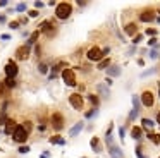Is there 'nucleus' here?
Wrapping results in <instances>:
<instances>
[{
    "label": "nucleus",
    "instance_id": "1",
    "mask_svg": "<svg viewBox=\"0 0 160 158\" xmlns=\"http://www.w3.org/2000/svg\"><path fill=\"white\" fill-rule=\"evenodd\" d=\"M71 14H72V5H71L69 2H59L55 5V16L59 19H62V21L69 19Z\"/></svg>",
    "mask_w": 160,
    "mask_h": 158
},
{
    "label": "nucleus",
    "instance_id": "2",
    "mask_svg": "<svg viewBox=\"0 0 160 158\" xmlns=\"http://www.w3.org/2000/svg\"><path fill=\"white\" fill-rule=\"evenodd\" d=\"M28 131L24 129V126L21 124V126H17L16 127V131H14V134H12V139H14V143H19V144H22V143H26L28 141Z\"/></svg>",
    "mask_w": 160,
    "mask_h": 158
},
{
    "label": "nucleus",
    "instance_id": "3",
    "mask_svg": "<svg viewBox=\"0 0 160 158\" xmlns=\"http://www.w3.org/2000/svg\"><path fill=\"white\" fill-rule=\"evenodd\" d=\"M69 103H71V107L74 110H78V112H81V110L84 108V98H83V95H79V93L69 95Z\"/></svg>",
    "mask_w": 160,
    "mask_h": 158
},
{
    "label": "nucleus",
    "instance_id": "4",
    "mask_svg": "<svg viewBox=\"0 0 160 158\" xmlns=\"http://www.w3.org/2000/svg\"><path fill=\"white\" fill-rule=\"evenodd\" d=\"M60 76H62V81L71 86V88H74V86H78V81H76V74H74V70L72 69H64L60 72Z\"/></svg>",
    "mask_w": 160,
    "mask_h": 158
},
{
    "label": "nucleus",
    "instance_id": "5",
    "mask_svg": "<svg viewBox=\"0 0 160 158\" xmlns=\"http://www.w3.org/2000/svg\"><path fill=\"white\" fill-rule=\"evenodd\" d=\"M86 57H88V60H91V62H102V60L105 59V57H103V50H102L100 47H91V48L86 52Z\"/></svg>",
    "mask_w": 160,
    "mask_h": 158
},
{
    "label": "nucleus",
    "instance_id": "6",
    "mask_svg": "<svg viewBox=\"0 0 160 158\" xmlns=\"http://www.w3.org/2000/svg\"><path fill=\"white\" fill-rule=\"evenodd\" d=\"M4 72H5V78L16 79L17 72H19V67H17V64H16L14 60H9V62L5 64V67H4Z\"/></svg>",
    "mask_w": 160,
    "mask_h": 158
},
{
    "label": "nucleus",
    "instance_id": "7",
    "mask_svg": "<svg viewBox=\"0 0 160 158\" xmlns=\"http://www.w3.org/2000/svg\"><path fill=\"white\" fill-rule=\"evenodd\" d=\"M141 103H143V107H146V108H151V107L155 105V95L151 93L150 89H146V91L141 93Z\"/></svg>",
    "mask_w": 160,
    "mask_h": 158
},
{
    "label": "nucleus",
    "instance_id": "8",
    "mask_svg": "<svg viewBox=\"0 0 160 158\" xmlns=\"http://www.w3.org/2000/svg\"><path fill=\"white\" fill-rule=\"evenodd\" d=\"M52 22H53V21L50 19V21H43V22L40 24V31H41V33H45L48 38H53V36H55V33H57L55 26H52Z\"/></svg>",
    "mask_w": 160,
    "mask_h": 158
},
{
    "label": "nucleus",
    "instance_id": "9",
    "mask_svg": "<svg viewBox=\"0 0 160 158\" xmlns=\"http://www.w3.org/2000/svg\"><path fill=\"white\" fill-rule=\"evenodd\" d=\"M52 127L55 129L57 132H60V131L64 129V115H62V113L55 112V113L52 115Z\"/></svg>",
    "mask_w": 160,
    "mask_h": 158
},
{
    "label": "nucleus",
    "instance_id": "10",
    "mask_svg": "<svg viewBox=\"0 0 160 158\" xmlns=\"http://www.w3.org/2000/svg\"><path fill=\"white\" fill-rule=\"evenodd\" d=\"M30 53H31V47H28L26 43L21 45L19 48L16 50V59L17 60H28L30 59Z\"/></svg>",
    "mask_w": 160,
    "mask_h": 158
},
{
    "label": "nucleus",
    "instance_id": "11",
    "mask_svg": "<svg viewBox=\"0 0 160 158\" xmlns=\"http://www.w3.org/2000/svg\"><path fill=\"white\" fill-rule=\"evenodd\" d=\"M138 19H140L141 22H153V21H155V10H151V9L143 10Z\"/></svg>",
    "mask_w": 160,
    "mask_h": 158
},
{
    "label": "nucleus",
    "instance_id": "12",
    "mask_svg": "<svg viewBox=\"0 0 160 158\" xmlns=\"http://www.w3.org/2000/svg\"><path fill=\"white\" fill-rule=\"evenodd\" d=\"M124 33H126L128 36H133V38H134V36L138 34V24H136V22H128V24L124 26Z\"/></svg>",
    "mask_w": 160,
    "mask_h": 158
},
{
    "label": "nucleus",
    "instance_id": "13",
    "mask_svg": "<svg viewBox=\"0 0 160 158\" xmlns=\"http://www.w3.org/2000/svg\"><path fill=\"white\" fill-rule=\"evenodd\" d=\"M83 129H84V122H76V124L69 129V136H71V138H76Z\"/></svg>",
    "mask_w": 160,
    "mask_h": 158
},
{
    "label": "nucleus",
    "instance_id": "14",
    "mask_svg": "<svg viewBox=\"0 0 160 158\" xmlns=\"http://www.w3.org/2000/svg\"><path fill=\"white\" fill-rule=\"evenodd\" d=\"M16 127H17L16 120H14V119H9V120H7V124H5V129H4V132H5L7 136H12V134H14V131H16Z\"/></svg>",
    "mask_w": 160,
    "mask_h": 158
},
{
    "label": "nucleus",
    "instance_id": "15",
    "mask_svg": "<svg viewBox=\"0 0 160 158\" xmlns=\"http://www.w3.org/2000/svg\"><path fill=\"white\" fill-rule=\"evenodd\" d=\"M122 69H120V65H110L109 69H107V78H119Z\"/></svg>",
    "mask_w": 160,
    "mask_h": 158
},
{
    "label": "nucleus",
    "instance_id": "16",
    "mask_svg": "<svg viewBox=\"0 0 160 158\" xmlns=\"http://www.w3.org/2000/svg\"><path fill=\"white\" fill-rule=\"evenodd\" d=\"M109 153H110V158H124V151L119 146H115V144L109 148Z\"/></svg>",
    "mask_w": 160,
    "mask_h": 158
},
{
    "label": "nucleus",
    "instance_id": "17",
    "mask_svg": "<svg viewBox=\"0 0 160 158\" xmlns=\"http://www.w3.org/2000/svg\"><path fill=\"white\" fill-rule=\"evenodd\" d=\"M90 146H91V149H93L95 153H100L102 151V143H100V139L97 138V136H93V138L90 139Z\"/></svg>",
    "mask_w": 160,
    "mask_h": 158
},
{
    "label": "nucleus",
    "instance_id": "18",
    "mask_svg": "<svg viewBox=\"0 0 160 158\" xmlns=\"http://www.w3.org/2000/svg\"><path fill=\"white\" fill-rule=\"evenodd\" d=\"M155 124H157V122H153L151 119H146V117H143V119H141V127H143V129H146L148 132H151V129L155 127Z\"/></svg>",
    "mask_w": 160,
    "mask_h": 158
},
{
    "label": "nucleus",
    "instance_id": "19",
    "mask_svg": "<svg viewBox=\"0 0 160 158\" xmlns=\"http://www.w3.org/2000/svg\"><path fill=\"white\" fill-rule=\"evenodd\" d=\"M131 138L136 139V141H140V139L143 138V127H140V126H134V127L131 129Z\"/></svg>",
    "mask_w": 160,
    "mask_h": 158
},
{
    "label": "nucleus",
    "instance_id": "20",
    "mask_svg": "<svg viewBox=\"0 0 160 158\" xmlns=\"http://www.w3.org/2000/svg\"><path fill=\"white\" fill-rule=\"evenodd\" d=\"M109 67H110V59H109V57H105L102 62L97 64V69H98V70H105V69H109Z\"/></svg>",
    "mask_w": 160,
    "mask_h": 158
},
{
    "label": "nucleus",
    "instance_id": "21",
    "mask_svg": "<svg viewBox=\"0 0 160 158\" xmlns=\"http://www.w3.org/2000/svg\"><path fill=\"white\" fill-rule=\"evenodd\" d=\"M40 33H41L40 29H38V31H33V33H31V36H30V40L26 41V45H28V47H31L33 43H36V40L40 38Z\"/></svg>",
    "mask_w": 160,
    "mask_h": 158
},
{
    "label": "nucleus",
    "instance_id": "22",
    "mask_svg": "<svg viewBox=\"0 0 160 158\" xmlns=\"http://www.w3.org/2000/svg\"><path fill=\"white\" fill-rule=\"evenodd\" d=\"M146 138L150 139L153 144H160V134H159V132H148Z\"/></svg>",
    "mask_w": 160,
    "mask_h": 158
},
{
    "label": "nucleus",
    "instance_id": "23",
    "mask_svg": "<svg viewBox=\"0 0 160 158\" xmlns=\"http://www.w3.org/2000/svg\"><path fill=\"white\" fill-rule=\"evenodd\" d=\"M141 105H143V103H141V98L138 96V95H133V108L140 112V110H141Z\"/></svg>",
    "mask_w": 160,
    "mask_h": 158
},
{
    "label": "nucleus",
    "instance_id": "24",
    "mask_svg": "<svg viewBox=\"0 0 160 158\" xmlns=\"http://www.w3.org/2000/svg\"><path fill=\"white\" fill-rule=\"evenodd\" d=\"M88 100H90V103L93 105V108H98V105H100V98H98L97 95H88Z\"/></svg>",
    "mask_w": 160,
    "mask_h": 158
},
{
    "label": "nucleus",
    "instance_id": "25",
    "mask_svg": "<svg viewBox=\"0 0 160 158\" xmlns=\"http://www.w3.org/2000/svg\"><path fill=\"white\" fill-rule=\"evenodd\" d=\"M97 89L100 91V93H102V95H103V96H105V98H107V96H109V95H110L109 88H107V86H103V84H98V86H97Z\"/></svg>",
    "mask_w": 160,
    "mask_h": 158
},
{
    "label": "nucleus",
    "instance_id": "26",
    "mask_svg": "<svg viewBox=\"0 0 160 158\" xmlns=\"http://www.w3.org/2000/svg\"><path fill=\"white\" fill-rule=\"evenodd\" d=\"M50 143H52V144H66V141L60 138V136H52Z\"/></svg>",
    "mask_w": 160,
    "mask_h": 158
},
{
    "label": "nucleus",
    "instance_id": "27",
    "mask_svg": "<svg viewBox=\"0 0 160 158\" xmlns=\"http://www.w3.org/2000/svg\"><path fill=\"white\" fill-rule=\"evenodd\" d=\"M4 84H5V86H7V88H16V84H17V83H16V79H10V78H5V81H4Z\"/></svg>",
    "mask_w": 160,
    "mask_h": 158
},
{
    "label": "nucleus",
    "instance_id": "28",
    "mask_svg": "<svg viewBox=\"0 0 160 158\" xmlns=\"http://www.w3.org/2000/svg\"><path fill=\"white\" fill-rule=\"evenodd\" d=\"M95 115H98V108H91L84 113V119H93Z\"/></svg>",
    "mask_w": 160,
    "mask_h": 158
},
{
    "label": "nucleus",
    "instance_id": "29",
    "mask_svg": "<svg viewBox=\"0 0 160 158\" xmlns=\"http://www.w3.org/2000/svg\"><path fill=\"white\" fill-rule=\"evenodd\" d=\"M38 72H40V74H47V72H48V65H47L45 62L38 64Z\"/></svg>",
    "mask_w": 160,
    "mask_h": 158
},
{
    "label": "nucleus",
    "instance_id": "30",
    "mask_svg": "<svg viewBox=\"0 0 160 158\" xmlns=\"http://www.w3.org/2000/svg\"><path fill=\"white\" fill-rule=\"evenodd\" d=\"M157 72V67H151V69L145 70V72H141V79L143 78H148V76H151V74H155Z\"/></svg>",
    "mask_w": 160,
    "mask_h": 158
},
{
    "label": "nucleus",
    "instance_id": "31",
    "mask_svg": "<svg viewBox=\"0 0 160 158\" xmlns=\"http://www.w3.org/2000/svg\"><path fill=\"white\" fill-rule=\"evenodd\" d=\"M134 155H136L138 158H148L145 153H143V148H141V146H136V149H134Z\"/></svg>",
    "mask_w": 160,
    "mask_h": 158
},
{
    "label": "nucleus",
    "instance_id": "32",
    "mask_svg": "<svg viewBox=\"0 0 160 158\" xmlns=\"http://www.w3.org/2000/svg\"><path fill=\"white\" fill-rule=\"evenodd\" d=\"M26 9H28V5H26L24 2H21V4H17V5L14 7V10H16V12H24Z\"/></svg>",
    "mask_w": 160,
    "mask_h": 158
},
{
    "label": "nucleus",
    "instance_id": "33",
    "mask_svg": "<svg viewBox=\"0 0 160 158\" xmlns=\"http://www.w3.org/2000/svg\"><path fill=\"white\" fill-rule=\"evenodd\" d=\"M19 28H21V22H19V21H10V22H9V29H14V31H16V29H19Z\"/></svg>",
    "mask_w": 160,
    "mask_h": 158
},
{
    "label": "nucleus",
    "instance_id": "34",
    "mask_svg": "<svg viewBox=\"0 0 160 158\" xmlns=\"http://www.w3.org/2000/svg\"><path fill=\"white\" fill-rule=\"evenodd\" d=\"M148 57H150L151 60L159 59V50H157V48H151V50H150V53H148Z\"/></svg>",
    "mask_w": 160,
    "mask_h": 158
},
{
    "label": "nucleus",
    "instance_id": "35",
    "mask_svg": "<svg viewBox=\"0 0 160 158\" xmlns=\"http://www.w3.org/2000/svg\"><path fill=\"white\" fill-rule=\"evenodd\" d=\"M141 41H143V34H140V33H138V34H136V36L133 38V45L136 47V45H140Z\"/></svg>",
    "mask_w": 160,
    "mask_h": 158
},
{
    "label": "nucleus",
    "instance_id": "36",
    "mask_svg": "<svg viewBox=\"0 0 160 158\" xmlns=\"http://www.w3.org/2000/svg\"><path fill=\"white\" fill-rule=\"evenodd\" d=\"M138 113H140L138 110H134V108H133V110L129 112V115H128V120H129V122H131V120H134V119L138 117Z\"/></svg>",
    "mask_w": 160,
    "mask_h": 158
},
{
    "label": "nucleus",
    "instance_id": "37",
    "mask_svg": "<svg viewBox=\"0 0 160 158\" xmlns=\"http://www.w3.org/2000/svg\"><path fill=\"white\" fill-rule=\"evenodd\" d=\"M17 151H19L21 155H26V153H30V146H26V144H22V146H21V148L17 149Z\"/></svg>",
    "mask_w": 160,
    "mask_h": 158
},
{
    "label": "nucleus",
    "instance_id": "38",
    "mask_svg": "<svg viewBox=\"0 0 160 158\" xmlns=\"http://www.w3.org/2000/svg\"><path fill=\"white\" fill-rule=\"evenodd\" d=\"M146 34H148V36H151V38H155V36H157V29L148 28V29H146Z\"/></svg>",
    "mask_w": 160,
    "mask_h": 158
},
{
    "label": "nucleus",
    "instance_id": "39",
    "mask_svg": "<svg viewBox=\"0 0 160 158\" xmlns=\"http://www.w3.org/2000/svg\"><path fill=\"white\" fill-rule=\"evenodd\" d=\"M28 16H30V17H38V16H40V10L33 9V10H30V12H28Z\"/></svg>",
    "mask_w": 160,
    "mask_h": 158
},
{
    "label": "nucleus",
    "instance_id": "40",
    "mask_svg": "<svg viewBox=\"0 0 160 158\" xmlns=\"http://www.w3.org/2000/svg\"><path fill=\"white\" fill-rule=\"evenodd\" d=\"M119 138L124 141V138H126V127H119Z\"/></svg>",
    "mask_w": 160,
    "mask_h": 158
},
{
    "label": "nucleus",
    "instance_id": "41",
    "mask_svg": "<svg viewBox=\"0 0 160 158\" xmlns=\"http://www.w3.org/2000/svg\"><path fill=\"white\" fill-rule=\"evenodd\" d=\"M43 7H45V4H43V2H40V0H36V2H35V9H36V10L43 9Z\"/></svg>",
    "mask_w": 160,
    "mask_h": 158
},
{
    "label": "nucleus",
    "instance_id": "42",
    "mask_svg": "<svg viewBox=\"0 0 160 158\" xmlns=\"http://www.w3.org/2000/svg\"><path fill=\"white\" fill-rule=\"evenodd\" d=\"M148 47H155V48H157V38H150V40H148Z\"/></svg>",
    "mask_w": 160,
    "mask_h": 158
},
{
    "label": "nucleus",
    "instance_id": "43",
    "mask_svg": "<svg viewBox=\"0 0 160 158\" xmlns=\"http://www.w3.org/2000/svg\"><path fill=\"white\" fill-rule=\"evenodd\" d=\"M35 55H41V47L40 45H35Z\"/></svg>",
    "mask_w": 160,
    "mask_h": 158
},
{
    "label": "nucleus",
    "instance_id": "44",
    "mask_svg": "<svg viewBox=\"0 0 160 158\" xmlns=\"http://www.w3.org/2000/svg\"><path fill=\"white\" fill-rule=\"evenodd\" d=\"M22 126H24V129H26L28 132L31 131V122H28V120H26V122H22Z\"/></svg>",
    "mask_w": 160,
    "mask_h": 158
},
{
    "label": "nucleus",
    "instance_id": "45",
    "mask_svg": "<svg viewBox=\"0 0 160 158\" xmlns=\"http://www.w3.org/2000/svg\"><path fill=\"white\" fill-rule=\"evenodd\" d=\"M0 40H4V41H9L10 36H9V34H0Z\"/></svg>",
    "mask_w": 160,
    "mask_h": 158
},
{
    "label": "nucleus",
    "instance_id": "46",
    "mask_svg": "<svg viewBox=\"0 0 160 158\" xmlns=\"http://www.w3.org/2000/svg\"><path fill=\"white\" fill-rule=\"evenodd\" d=\"M109 53H110V47H105V48H103V57H107Z\"/></svg>",
    "mask_w": 160,
    "mask_h": 158
},
{
    "label": "nucleus",
    "instance_id": "47",
    "mask_svg": "<svg viewBox=\"0 0 160 158\" xmlns=\"http://www.w3.org/2000/svg\"><path fill=\"white\" fill-rule=\"evenodd\" d=\"M19 22H21V24H28V17H21Z\"/></svg>",
    "mask_w": 160,
    "mask_h": 158
},
{
    "label": "nucleus",
    "instance_id": "48",
    "mask_svg": "<svg viewBox=\"0 0 160 158\" xmlns=\"http://www.w3.org/2000/svg\"><path fill=\"white\" fill-rule=\"evenodd\" d=\"M105 83H107V86H112L114 81H112V78H107V79H105Z\"/></svg>",
    "mask_w": 160,
    "mask_h": 158
},
{
    "label": "nucleus",
    "instance_id": "49",
    "mask_svg": "<svg viewBox=\"0 0 160 158\" xmlns=\"http://www.w3.org/2000/svg\"><path fill=\"white\" fill-rule=\"evenodd\" d=\"M48 155H50L48 151H43V155H40V158H48Z\"/></svg>",
    "mask_w": 160,
    "mask_h": 158
},
{
    "label": "nucleus",
    "instance_id": "50",
    "mask_svg": "<svg viewBox=\"0 0 160 158\" xmlns=\"http://www.w3.org/2000/svg\"><path fill=\"white\" fill-rule=\"evenodd\" d=\"M45 129H47V127H45V124H41V126H38V131H40V132H43Z\"/></svg>",
    "mask_w": 160,
    "mask_h": 158
},
{
    "label": "nucleus",
    "instance_id": "51",
    "mask_svg": "<svg viewBox=\"0 0 160 158\" xmlns=\"http://www.w3.org/2000/svg\"><path fill=\"white\" fill-rule=\"evenodd\" d=\"M138 65H141V67H143V65H145V60H143V59H138Z\"/></svg>",
    "mask_w": 160,
    "mask_h": 158
},
{
    "label": "nucleus",
    "instance_id": "52",
    "mask_svg": "<svg viewBox=\"0 0 160 158\" xmlns=\"http://www.w3.org/2000/svg\"><path fill=\"white\" fill-rule=\"evenodd\" d=\"M134 50H136V47H133V48H129V52H128V55H133V53H134Z\"/></svg>",
    "mask_w": 160,
    "mask_h": 158
},
{
    "label": "nucleus",
    "instance_id": "53",
    "mask_svg": "<svg viewBox=\"0 0 160 158\" xmlns=\"http://www.w3.org/2000/svg\"><path fill=\"white\" fill-rule=\"evenodd\" d=\"M5 5H7V0H2V2H0V7H5Z\"/></svg>",
    "mask_w": 160,
    "mask_h": 158
},
{
    "label": "nucleus",
    "instance_id": "54",
    "mask_svg": "<svg viewBox=\"0 0 160 158\" xmlns=\"http://www.w3.org/2000/svg\"><path fill=\"white\" fill-rule=\"evenodd\" d=\"M155 122H157V124H159V126H160V112H159V113H157V120H155Z\"/></svg>",
    "mask_w": 160,
    "mask_h": 158
},
{
    "label": "nucleus",
    "instance_id": "55",
    "mask_svg": "<svg viewBox=\"0 0 160 158\" xmlns=\"http://www.w3.org/2000/svg\"><path fill=\"white\" fill-rule=\"evenodd\" d=\"M2 95H4V86L0 84V98H2Z\"/></svg>",
    "mask_w": 160,
    "mask_h": 158
},
{
    "label": "nucleus",
    "instance_id": "56",
    "mask_svg": "<svg viewBox=\"0 0 160 158\" xmlns=\"http://www.w3.org/2000/svg\"><path fill=\"white\" fill-rule=\"evenodd\" d=\"M0 22H5V16H0Z\"/></svg>",
    "mask_w": 160,
    "mask_h": 158
},
{
    "label": "nucleus",
    "instance_id": "57",
    "mask_svg": "<svg viewBox=\"0 0 160 158\" xmlns=\"http://www.w3.org/2000/svg\"><path fill=\"white\" fill-rule=\"evenodd\" d=\"M159 96H160V89H159Z\"/></svg>",
    "mask_w": 160,
    "mask_h": 158
},
{
    "label": "nucleus",
    "instance_id": "58",
    "mask_svg": "<svg viewBox=\"0 0 160 158\" xmlns=\"http://www.w3.org/2000/svg\"><path fill=\"white\" fill-rule=\"evenodd\" d=\"M159 158H160V157H159Z\"/></svg>",
    "mask_w": 160,
    "mask_h": 158
}]
</instances>
